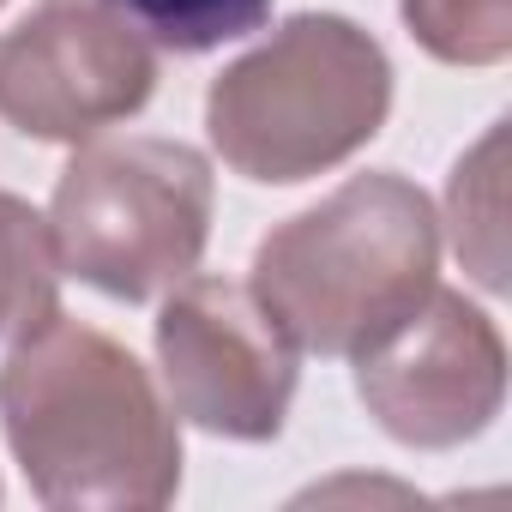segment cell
<instances>
[{"label":"cell","instance_id":"6da1fadb","mask_svg":"<svg viewBox=\"0 0 512 512\" xmlns=\"http://www.w3.org/2000/svg\"><path fill=\"white\" fill-rule=\"evenodd\" d=\"M0 428L31 494L55 512H157L181 488L175 404L127 344L61 302L13 332Z\"/></svg>","mask_w":512,"mask_h":512},{"label":"cell","instance_id":"7a4b0ae2","mask_svg":"<svg viewBox=\"0 0 512 512\" xmlns=\"http://www.w3.org/2000/svg\"><path fill=\"white\" fill-rule=\"evenodd\" d=\"M440 272V217L392 169L350 175L338 193L278 223L253 253V296L308 356H362Z\"/></svg>","mask_w":512,"mask_h":512},{"label":"cell","instance_id":"3957f363","mask_svg":"<svg viewBox=\"0 0 512 512\" xmlns=\"http://www.w3.org/2000/svg\"><path fill=\"white\" fill-rule=\"evenodd\" d=\"M392 115V61L344 13H296L205 91L217 157L266 187L350 163Z\"/></svg>","mask_w":512,"mask_h":512},{"label":"cell","instance_id":"277c9868","mask_svg":"<svg viewBox=\"0 0 512 512\" xmlns=\"http://www.w3.org/2000/svg\"><path fill=\"white\" fill-rule=\"evenodd\" d=\"M217 181L181 139H85L55 181V260L115 302H151L199 272Z\"/></svg>","mask_w":512,"mask_h":512},{"label":"cell","instance_id":"5b68a950","mask_svg":"<svg viewBox=\"0 0 512 512\" xmlns=\"http://www.w3.org/2000/svg\"><path fill=\"white\" fill-rule=\"evenodd\" d=\"M157 368L175 416L223 440H278L302 350L235 278H181L157 314Z\"/></svg>","mask_w":512,"mask_h":512},{"label":"cell","instance_id":"8992f818","mask_svg":"<svg viewBox=\"0 0 512 512\" xmlns=\"http://www.w3.org/2000/svg\"><path fill=\"white\" fill-rule=\"evenodd\" d=\"M157 91L151 43L109 0H49L0 37V121L43 145H85Z\"/></svg>","mask_w":512,"mask_h":512},{"label":"cell","instance_id":"52a82bcc","mask_svg":"<svg viewBox=\"0 0 512 512\" xmlns=\"http://www.w3.org/2000/svg\"><path fill=\"white\" fill-rule=\"evenodd\" d=\"M356 392L398 446H464L506 404V338L476 302L434 284L356 356Z\"/></svg>","mask_w":512,"mask_h":512},{"label":"cell","instance_id":"ba28073f","mask_svg":"<svg viewBox=\"0 0 512 512\" xmlns=\"http://www.w3.org/2000/svg\"><path fill=\"white\" fill-rule=\"evenodd\" d=\"M500 151H506V121H494L482 133L476 151L458 157L452 187H446V211H452V241L458 260L482 290H506V205H500Z\"/></svg>","mask_w":512,"mask_h":512},{"label":"cell","instance_id":"9c48e42d","mask_svg":"<svg viewBox=\"0 0 512 512\" xmlns=\"http://www.w3.org/2000/svg\"><path fill=\"white\" fill-rule=\"evenodd\" d=\"M61 290V260H55V235L49 217L0 187V338L25 332L55 308Z\"/></svg>","mask_w":512,"mask_h":512},{"label":"cell","instance_id":"30bf717a","mask_svg":"<svg viewBox=\"0 0 512 512\" xmlns=\"http://www.w3.org/2000/svg\"><path fill=\"white\" fill-rule=\"evenodd\" d=\"M109 7L169 55H205L235 37H253L272 19V0H109Z\"/></svg>","mask_w":512,"mask_h":512},{"label":"cell","instance_id":"8fae6325","mask_svg":"<svg viewBox=\"0 0 512 512\" xmlns=\"http://www.w3.org/2000/svg\"><path fill=\"white\" fill-rule=\"evenodd\" d=\"M410 37L446 67H500L512 55V0H398Z\"/></svg>","mask_w":512,"mask_h":512},{"label":"cell","instance_id":"7c38bea8","mask_svg":"<svg viewBox=\"0 0 512 512\" xmlns=\"http://www.w3.org/2000/svg\"><path fill=\"white\" fill-rule=\"evenodd\" d=\"M0 7H7V0H0Z\"/></svg>","mask_w":512,"mask_h":512},{"label":"cell","instance_id":"4fadbf2b","mask_svg":"<svg viewBox=\"0 0 512 512\" xmlns=\"http://www.w3.org/2000/svg\"><path fill=\"white\" fill-rule=\"evenodd\" d=\"M0 494H7V488H0Z\"/></svg>","mask_w":512,"mask_h":512}]
</instances>
